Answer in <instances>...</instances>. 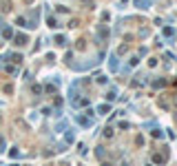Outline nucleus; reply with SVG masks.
<instances>
[{
    "label": "nucleus",
    "mask_w": 177,
    "mask_h": 166,
    "mask_svg": "<svg viewBox=\"0 0 177 166\" xmlns=\"http://www.w3.org/2000/svg\"><path fill=\"white\" fill-rule=\"evenodd\" d=\"M173 33H175V29H173V27H166V29H164V35H173Z\"/></svg>",
    "instance_id": "nucleus-1"
}]
</instances>
